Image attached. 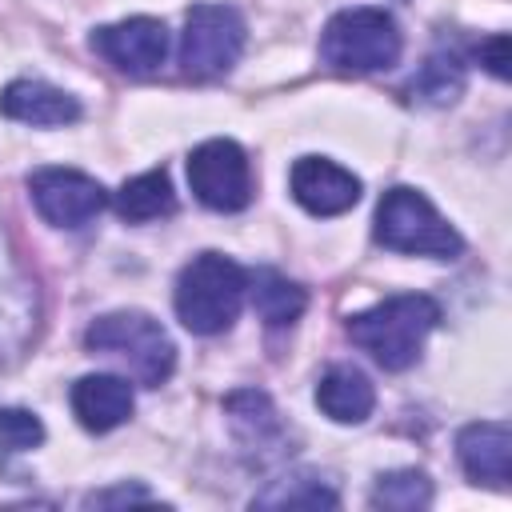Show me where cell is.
I'll use <instances>...</instances> for the list:
<instances>
[{
  "label": "cell",
  "mask_w": 512,
  "mask_h": 512,
  "mask_svg": "<svg viewBox=\"0 0 512 512\" xmlns=\"http://www.w3.org/2000/svg\"><path fill=\"white\" fill-rule=\"evenodd\" d=\"M440 324V304L424 292L388 296L356 316H348V336L360 344L384 372H404L420 360L428 332Z\"/></svg>",
  "instance_id": "cell-1"
},
{
  "label": "cell",
  "mask_w": 512,
  "mask_h": 512,
  "mask_svg": "<svg viewBox=\"0 0 512 512\" xmlns=\"http://www.w3.org/2000/svg\"><path fill=\"white\" fill-rule=\"evenodd\" d=\"M244 296H248V272L220 252H200L180 268L172 304L188 332L216 336L236 324Z\"/></svg>",
  "instance_id": "cell-2"
},
{
  "label": "cell",
  "mask_w": 512,
  "mask_h": 512,
  "mask_svg": "<svg viewBox=\"0 0 512 512\" xmlns=\"http://www.w3.org/2000/svg\"><path fill=\"white\" fill-rule=\"evenodd\" d=\"M84 344H88V352L120 360L128 368V376L144 388H160L176 368L172 336L164 332L160 320H152L148 312H136V308H120V312L92 320L84 332Z\"/></svg>",
  "instance_id": "cell-3"
},
{
  "label": "cell",
  "mask_w": 512,
  "mask_h": 512,
  "mask_svg": "<svg viewBox=\"0 0 512 512\" xmlns=\"http://www.w3.org/2000/svg\"><path fill=\"white\" fill-rule=\"evenodd\" d=\"M372 236L388 252H408V256L456 260L464 252L460 232L436 212V204L424 192H416L408 184H396V188H388L380 196L376 220H372Z\"/></svg>",
  "instance_id": "cell-4"
},
{
  "label": "cell",
  "mask_w": 512,
  "mask_h": 512,
  "mask_svg": "<svg viewBox=\"0 0 512 512\" xmlns=\"http://www.w3.org/2000/svg\"><path fill=\"white\" fill-rule=\"evenodd\" d=\"M400 48H404L400 24L384 8H344L320 32L324 64L348 76L392 68L400 60Z\"/></svg>",
  "instance_id": "cell-5"
},
{
  "label": "cell",
  "mask_w": 512,
  "mask_h": 512,
  "mask_svg": "<svg viewBox=\"0 0 512 512\" xmlns=\"http://www.w3.org/2000/svg\"><path fill=\"white\" fill-rule=\"evenodd\" d=\"M244 52V20L232 4H192L180 32V68L192 80L224 76Z\"/></svg>",
  "instance_id": "cell-6"
},
{
  "label": "cell",
  "mask_w": 512,
  "mask_h": 512,
  "mask_svg": "<svg viewBox=\"0 0 512 512\" xmlns=\"http://www.w3.org/2000/svg\"><path fill=\"white\" fill-rule=\"evenodd\" d=\"M188 184H192L196 200L212 212L248 208V200H252L248 152L228 136H212V140L196 144L192 156H188Z\"/></svg>",
  "instance_id": "cell-7"
},
{
  "label": "cell",
  "mask_w": 512,
  "mask_h": 512,
  "mask_svg": "<svg viewBox=\"0 0 512 512\" xmlns=\"http://www.w3.org/2000/svg\"><path fill=\"white\" fill-rule=\"evenodd\" d=\"M28 192L36 212L52 228H84L108 204V192L100 188V180L76 168H36L28 176Z\"/></svg>",
  "instance_id": "cell-8"
},
{
  "label": "cell",
  "mask_w": 512,
  "mask_h": 512,
  "mask_svg": "<svg viewBox=\"0 0 512 512\" xmlns=\"http://www.w3.org/2000/svg\"><path fill=\"white\" fill-rule=\"evenodd\" d=\"M92 52L104 56L124 76H152L168 56V28L156 16H128L120 24H104L88 36Z\"/></svg>",
  "instance_id": "cell-9"
},
{
  "label": "cell",
  "mask_w": 512,
  "mask_h": 512,
  "mask_svg": "<svg viewBox=\"0 0 512 512\" xmlns=\"http://www.w3.org/2000/svg\"><path fill=\"white\" fill-rule=\"evenodd\" d=\"M288 188H292V200L312 212V216H340L348 208H356L360 200V176L340 168L336 160L328 156H300L288 172Z\"/></svg>",
  "instance_id": "cell-10"
},
{
  "label": "cell",
  "mask_w": 512,
  "mask_h": 512,
  "mask_svg": "<svg viewBox=\"0 0 512 512\" xmlns=\"http://www.w3.org/2000/svg\"><path fill=\"white\" fill-rule=\"evenodd\" d=\"M456 460L472 484L508 488L512 476V432L504 420H476L464 424L456 436Z\"/></svg>",
  "instance_id": "cell-11"
},
{
  "label": "cell",
  "mask_w": 512,
  "mask_h": 512,
  "mask_svg": "<svg viewBox=\"0 0 512 512\" xmlns=\"http://www.w3.org/2000/svg\"><path fill=\"white\" fill-rule=\"evenodd\" d=\"M0 116L32 128H64L80 120V100L48 80H12L0 92Z\"/></svg>",
  "instance_id": "cell-12"
},
{
  "label": "cell",
  "mask_w": 512,
  "mask_h": 512,
  "mask_svg": "<svg viewBox=\"0 0 512 512\" xmlns=\"http://www.w3.org/2000/svg\"><path fill=\"white\" fill-rule=\"evenodd\" d=\"M136 408V396H132V384L124 376H112V372H92V376H80L72 384V412L80 420V428L88 432H112L120 428Z\"/></svg>",
  "instance_id": "cell-13"
},
{
  "label": "cell",
  "mask_w": 512,
  "mask_h": 512,
  "mask_svg": "<svg viewBox=\"0 0 512 512\" xmlns=\"http://www.w3.org/2000/svg\"><path fill=\"white\" fill-rule=\"evenodd\" d=\"M316 408L336 424H364L376 408V388L360 368L332 364L316 380Z\"/></svg>",
  "instance_id": "cell-14"
},
{
  "label": "cell",
  "mask_w": 512,
  "mask_h": 512,
  "mask_svg": "<svg viewBox=\"0 0 512 512\" xmlns=\"http://www.w3.org/2000/svg\"><path fill=\"white\" fill-rule=\"evenodd\" d=\"M248 296L256 316L268 328H288L300 320V312L308 308V292L300 284H292L288 276H280L276 268H256L248 272Z\"/></svg>",
  "instance_id": "cell-15"
},
{
  "label": "cell",
  "mask_w": 512,
  "mask_h": 512,
  "mask_svg": "<svg viewBox=\"0 0 512 512\" xmlns=\"http://www.w3.org/2000/svg\"><path fill=\"white\" fill-rule=\"evenodd\" d=\"M112 208L120 212V220L128 224H144V220H160L176 208V192H172V180L164 168H152V172H140L132 180H124L112 196Z\"/></svg>",
  "instance_id": "cell-16"
},
{
  "label": "cell",
  "mask_w": 512,
  "mask_h": 512,
  "mask_svg": "<svg viewBox=\"0 0 512 512\" xmlns=\"http://www.w3.org/2000/svg\"><path fill=\"white\" fill-rule=\"evenodd\" d=\"M228 416H232V428H236L244 448H268V444L280 440V416H276L272 400L264 392H256V388L232 392L228 396Z\"/></svg>",
  "instance_id": "cell-17"
},
{
  "label": "cell",
  "mask_w": 512,
  "mask_h": 512,
  "mask_svg": "<svg viewBox=\"0 0 512 512\" xmlns=\"http://www.w3.org/2000/svg\"><path fill=\"white\" fill-rule=\"evenodd\" d=\"M408 92H412V100H420V104H436V108L452 104V100L464 92V64H460V56H456V52H432V56L420 64V72L412 76Z\"/></svg>",
  "instance_id": "cell-18"
},
{
  "label": "cell",
  "mask_w": 512,
  "mask_h": 512,
  "mask_svg": "<svg viewBox=\"0 0 512 512\" xmlns=\"http://www.w3.org/2000/svg\"><path fill=\"white\" fill-rule=\"evenodd\" d=\"M432 504V480L420 468H396L376 476L372 484V508H392V512H416Z\"/></svg>",
  "instance_id": "cell-19"
},
{
  "label": "cell",
  "mask_w": 512,
  "mask_h": 512,
  "mask_svg": "<svg viewBox=\"0 0 512 512\" xmlns=\"http://www.w3.org/2000/svg\"><path fill=\"white\" fill-rule=\"evenodd\" d=\"M252 504H260V508H336L340 504V496L328 488V484H320L312 472H300V476H284V480H276L268 492H260Z\"/></svg>",
  "instance_id": "cell-20"
},
{
  "label": "cell",
  "mask_w": 512,
  "mask_h": 512,
  "mask_svg": "<svg viewBox=\"0 0 512 512\" xmlns=\"http://www.w3.org/2000/svg\"><path fill=\"white\" fill-rule=\"evenodd\" d=\"M44 444V424L36 412L28 408H12V404H0V464L8 456H20L28 448Z\"/></svg>",
  "instance_id": "cell-21"
},
{
  "label": "cell",
  "mask_w": 512,
  "mask_h": 512,
  "mask_svg": "<svg viewBox=\"0 0 512 512\" xmlns=\"http://www.w3.org/2000/svg\"><path fill=\"white\" fill-rule=\"evenodd\" d=\"M144 500H152V492H148V488L116 484V488H108V492H92L84 504H88V508H108V504H144Z\"/></svg>",
  "instance_id": "cell-22"
},
{
  "label": "cell",
  "mask_w": 512,
  "mask_h": 512,
  "mask_svg": "<svg viewBox=\"0 0 512 512\" xmlns=\"http://www.w3.org/2000/svg\"><path fill=\"white\" fill-rule=\"evenodd\" d=\"M480 60L488 64V72H492V76H500V80H504V76H508V36H504V32H496L488 44H480Z\"/></svg>",
  "instance_id": "cell-23"
}]
</instances>
